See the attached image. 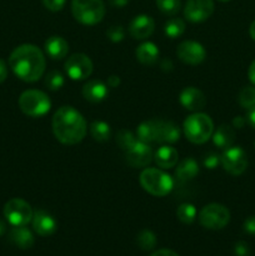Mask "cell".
I'll list each match as a JSON object with an SVG mask.
<instances>
[{
  "mask_svg": "<svg viewBox=\"0 0 255 256\" xmlns=\"http://www.w3.org/2000/svg\"><path fill=\"white\" fill-rule=\"evenodd\" d=\"M184 135L192 144H204L214 132V122L209 115L204 112H195L185 119L182 125Z\"/></svg>",
  "mask_w": 255,
  "mask_h": 256,
  "instance_id": "277c9868",
  "label": "cell"
},
{
  "mask_svg": "<svg viewBox=\"0 0 255 256\" xmlns=\"http://www.w3.org/2000/svg\"><path fill=\"white\" fill-rule=\"evenodd\" d=\"M64 75L60 72H58V70H52L45 76V86L49 90H52V92L62 89L64 86Z\"/></svg>",
  "mask_w": 255,
  "mask_h": 256,
  "instance_id": "4dcf8cb0",
  "label": "cell"
},
{
  "mask_svg": "<svg viewBox=\"0 0 255 256\" xmlns=\"http://www.w3.org/2000/svg\"><path fill=\"white\" fill-rule=\"evenodd\" d=\"M245 124V120L242 116H236L234 118V120H232V126L236 128V129H242V126H244Z\"/></svg>",
  "mask_w": 255,
  "mask_h": 256,
  "instance_id": "f6af8a7d",
  "label": "cell"
},
{
  "mask_svg": "<svg viewBox=\"0 0 255 256\" xmlns=\"http://www.w3.org/2000/svg\"><path fill=\"white\" fill-rule=\"evenodd\" d=\"M155 22L149 15H138L130 22L129 34L130 36L136 40L148 39L154 32Z\"/></svg>",
  "mask_w": 255,
  "mask_h": 256,
  "instance_id": "5bb4252c",
  "label": "cell"
},
{
  "mask_svg": "<svg viewBox=\"0 0 255 256\" xmlns=\"http://www.w3.org/2000/svg\"><path fill=\"white\" fill-rule=\"evenodd\" d=\"M239 104L242 105L244 109H254L255 108V88L254 86H245L240 90L239 96Z\"/></svg>",
  "mask_w": 255,
  "mask_h": 256,
  "instance_id": "f546056e",
  "label": "cell"
},
{
  "mask_svg": "<svg viewBox=\"0 0 255 256\" xmlns=\"http://www.w3.org/2000/svg\"><path fill=\"white\" fill-rule=\"evenodd\" d=\"M108 86L110 88H118L120 85V78L118 75H110L108 78V82H106Z\"/></svg>",
  "mask_w": 255,
  "mask_h": 256,
  "instance_id": "60d3db41",
  "label": "cell"
},
{
  "mask_svg": "<svg viewBox=\"0 0 255 256\" xmlns=\"http://www.w3.org/2000/svg\"><path fill=\"white\" fill-rule=\"evenodd\" d=\"M66 0H42V4L50 12H60L64 8Z\"/></svg>",
  "mask_w": 255,
  "mask_h": 256,
  "instance_id": "d590c367",
  "label": "cell"
},
{
  "mask_svg": "<svg viewBox=\"0 0 255 256\" xmlns=\"http://www.w3.org/2000/svg\"><path fill=\"white\" fill-rule=\"evenodd\" d=\"M135 55L140 64L150 66V65H154L159 59V49L154 42H145L136 48Z\"/></svg>",
  "mask_w": 255,
  "mask_h": 256,
  "instance_id": "603a6c76",
  "label": "cell"
},
{
  "mask_svg": "<svg viewBox=\"0 0 255 256\" xmlns=\"http://www.w3.org/2000/svg\"><path fill=\"white\" fill-rule=\"evenodd\" d=\"M244 230L250 235H255V216H249L244 222Z\"/></svg>",
  "mask_w": 255,
  "mask_h": 256,
  "instance_id": "74e56055",
  "label": "cell"
},
{
  "mask_svg": "<svg viewBox=\"0 0 255 256\" xmlns=\"http://www.w3.org/2000/svg\"><path fill=\"white\" fill-rule=\"evenodd\" d=\"M150 256H179L174 250H170V249H160L156 250V252H152Z\"/></svg>",
  "mask_w": 255,
  "mask_h": 256,
  "instance_id": "f35d334b",
  "label": "cell"
},
{
  "mask_svg": "<svg viewBox=\"0 0 255 256\" xmlns=\"http://www.w3.org/2000/svg\"><path fill=\"white\" fill-rule=\"evenodd\" d=\"M72 16L82 25H95L104 19L105 4L102 0H72Z\"/></svg>",
  "mask_w": 255,
  "mask_h": 256,
  "instance_id": "5b68a950",
  "label": "cell"
},
{
  "mask_svg": "<svg viewBox=\"0 0 255 256\" xmlns=\"http://www.w3.org/2000/svg\"><path fill=\"white\" fill-rule=\"evenodd\" d=\"M136 142H138V138H135V135L132 134L130 130L122 129L118 132L116 144L119 145L120 149H122L124 152H126L128 149H130V148H132Z\"/></svg>",
  "mask_w": 255,
  "mask_h": 256,
  "instance_id": "1f68e13d",
  "label": "cell"
},
{
  "mask_svg": "<svg viewBox=\"0 0 255 256\" xmlns=\"http://www.w3.org/2000/svg\"><path fill=\"white\" fill-rule=\"evenodd\" d=\"M199 174V165L192 158H186L178 164L175 169V179L180 182H189Z\"/></svg>",
  "mask_w": 255,
  "mask_h": 256,
  "instance_id": "7402d4cb",
  "label": "cell"
},
{
  "mask_svg": "<svg viewBox=\"0 0 255 256\" xmlns=\"http://www.w3.org/2000/svg\"><path fill=\"white\" fill-rule=\"evenodd\" d=\"M214 12L212 0H188L184 8V16L190 22H202Z\"/></svg>",
  "mask_w": 255,
  "mask_h": 256,
  "instance_id": "8fae6325",
  "label": "cell"
},
{
  "mask_svg": "<svg viewBox=\"0 0 255 256\" xmlns=\"http://www.w3.org/2000/svg\"><path fill=\"white\" fill-rule=\"evenodd\" d=\"M204 166L206 168V169H215V168H218V165L220 164V156L219 155L214 154V152H209V154L206 155V156L204 158Z\"/></svg>",
  "mask_w": 255,
  "mask_h": 256,
  "instance_id": "e575fe53",
  "label": "cell"
},
{
  "mask_svg": "<svg viewBox=\"0 0 255 256\" xmlns=\"http://www.w3.org/2000/svg\"><path fill=\"white\" fill-rule=\"evenodd\" d=\"M32 206L28 202L14 198L4 205V216L12 226H25L32 220Z\"/></svg>",
  "mask_w": 255,
  "mask_h": 256,
  "instance_id": "ba28073f",
  "label": "cell"
},
{
  "mask_svg": "<svg viewBox=\"0 0 255 256\" xmlns=\"http://www.w3.org/2000/svg\"><path fill=\"white\" fill-rule=\"evenodd\" d=\"M5 232H6V224L4 222V220L0 219V236L4 235Z\"/></svg>",
  "mask_w": 255,
  "mask_h": 256,
  "instance_id": "bcb514c9",
  "label": "cell"
},
{
  "mask_svg": "<svg viewBox=\"0 0 255 256\" xmlns=\"http://www.w3.org/2000/svg\"><path fill=\"white\" fill-rule=\"evenodd\" d=\"M140 185L152 196H166L174 189V179L164 170L156 168H146L139 178Z\"/></svg>",
  "mask_w": 255,
  "mask_h": 256,
  "instance_id": "3957f363",
  "label": "cell"
},
{
  "mask_svg": "<svg viewBox=\"0 0 255 256\" xmlns=\"http://www.w3.org/2000/svg\"><path fill=\"white\" fill-rule=\"evenodd\" d=\"M196 208L190 202L180 204L176 210V216L182 224H192L196 219Z\"/></svg>",
  "mask_w": 255,
  "mask_h": 256,
  "instance_id": "f1b7e54d",
  "label": "cell"
},
{
  "mask_svg": "<svg viewBox=\"0 0 255 256\" xmlns=\"http://www.w3.org/2000/svg\"><path fill=\"white\" fill-rule=\"evenodd\" d=\"M219 2H230V0H219Z\"/></svg>",
  "mask_w": 255,
  "mask_h": 256,
  "instance_id": "c3c4849f",
  "label": "cell"
},
{
  "mask_svg": "<svg viewBox=\"0 0 255 256\" xmlns=\"http://www.w3.org/2000/svg\"><path fill=\"white\" fill-rule=\"evenodd\" d=\"M45 52L48 56L52 60H62L64 59L69 52V44L66 40L59 35H52L45 40L44 44Z\"/></svg>",
  "mask_w": 255,
  "mask_h": 256,
  "instance_id": "ac0fdd59",
  "label": "cell"
},
{
  "mask_svg": "<svg viewBox=\"0 0 255 256\" xmlns=\"http://www.w3.org/2000/svg\"><path fill=\"white\" fill-rule=\"evenodd\" d=\"M246 119H248V122H249L250 126L254 128L255 129V108L254 109L249 110V112H248V115H246Z\"/></svg>",
  "mask_w": 255,
  "mask_h": 256,
  "instance_id": "b9f144b4",
  "label": "cell"
},
{
  "mask_svg": "<svg viewBox=\"0 0 255 256\" xmlns=\"http://www.w3.org/2000/svg\"><path fill=\"white\" fill-rule=\"evenodd\" d=\"M220 164L230 175H242L248 168V156L240 146H230L220 156Z\"/></svg>",
  "mask_w": 255,
  "mask_h": 256,
  "instance_id": "9c48e42d",
  "label": "cell"
},
{
  "mask_svg": "<svg viewBox=\"0 0 255 256\" xmlns=\"http://www.w3.org/2000/svg\"><path fill=\"white\" fill-rule=\"evenodd\" d=\"M199 222L205 229L222 230L229 224L230 212L224 205L212 202L200 210Z\"/></svg>",
  "mask_w": 255,
  "mask_h": 256,
  "instance_id": "52a82bcc",
  "label": "cell"
},
{
  "mask_svg": "<svg viewBox=\"0 0 255 256\" xmlns=\"http://www.w3.org/2000/svg\"><path fill=\"white\" fill-rule=\"evenodd\" d=\"M180 104L190 112H199L206 105V96L200 89L194 86H188L180 92Z\"/></svg>",
  "mask_w": 255,
  "mask_h": 256,
  "instance_id": "9a60e30c",
  "label": "cell"
},
{
  "mask_svg": "<svg viewBox=\"0 0 255 256\" xmlns=\"http://www.w3.org/2000/svg\"><path fill=\"white\" fill-rule=\"evenodd\" d=\"M19 108L28 116L40 118L50 112L52 102L44 92L30 89L20 95Z\"/></svg>",
  "mask_w": 255,
  "mask_h": 256,
  "instance_id": "8992f818",
  "label": "cell"
},
{
  "mask_svg": "<svg viewBox=\"0 0 255 256\" xmlns=\"http://www.w3.org/2000/svg\"><path fill=\"white\" fill-rule=\"evenodd\" d=\"M9 65L20 80L34 82L44 75L46 62L39 48L32 44H22L12 50Z\"/></svg>",
  "mask_w": 255,
  "mask_h": 256,
  "instance_id": "6da1fadb",
  "label": "cell"
},
{
  "mask_svg": "<svg viewBox=\"0 0 255 256\" xmlns=\"http://www.w3.org/2000/svg\"><path fill=\"white\" fill-rule=\"evenodd\" d=\"M94 65L86 54L78 52L68 58L65 62V72L72 80H85L92 74Z\"/></svg>",
  "mask_w": 255,
  "mask_h": 256,
  "instance_id": "30bf717a",
  "label": "cell"
},
{
  "mask_svg": "<svg viewBox=\"0 0 255 256\" xmlns=\"http://www.w3.org/2000/svg\"><path fill=\"white\" fill-rule=\"evenodd\" d=\"M8 78V68H6V64H5V62L2 59H0V84H2V82H5V79Z\"/></svg>",
  "mask_w": 255,
  "mask_h": 256,
  "instance_id": "ab89813d",
  "label": "cell"
},
{
  "mask_svg": "<svg viewBox=\"0 0 255 256\" xmlns=\"http://www.w3.org/2000/svg\"><path fill=\"white\" fill-rule=\"evenodd\" d=\"M90 134L94 140L104 142H108L112 136V129H110V125L108 122L96 120V122H92L90 124Z\"/></svg>",
  "mask_w": 255,
  "mask_h": 256,
  "instance_id": "484cf974",
  "label": "cell"
},
{
  "mask_svg": "<svg viewBox=\"0 0 255 256\" xmlns=\"http://www.w3.org/2000/svg\"><path fill=\"white\" fill-rule=\"evenodd\" d=\"M185 28H186V25H185L184 20L180 19V18H172L165 22L164 32L170 39H176L184 34Z\"/></svg>",
  "mask_w": 255,
  "mask_h": 256,
  "instance_id": "4316f807",
  "label": "cell"
},
{
  "mask_svg": "<svg viewBox=\"0 0 255 256\" xmlns=\"http://www.w3.org/2000/svg\"><path fill=\"white\" fill-rule=\"evenodd\" d=\"M248 76H249V80L255 85V60L250 64L249 72H248Z\"/></svg>",
  "mask_w": 255,
  "mask_h": 256,
  "instance_id": "ee69618b",
  "label": "cell"
},
{
  "mask_svg": "<svg viewBox=\"0 0 255 256\" xmlns=\"http://www.w3.org/2000/svg\"><path fill=\"white\" fill-rule=\"evenodd\" d=\"M180 0H156V6L162 14L175 15L180 10Z\"/></svg>",
  "mask_w": 255,
  "mask_h": 256,
  "instance_id": "d6a6232c",
  "label": "cell"
},
{
  "mask_svg": "<svg viewBox=\"0 0 255 256\" xmlns=\"http://www.w3.org/2000/svg\"><path fill=\"white\" fill-rule=\"evenodd\" d=\"M156 132H158V119L145 120L138 126L136 138L139 142H156Z\"/></svg>",
  "mask_w": 255,
  "mask_h": 256,
  "instance_id": "d4e9b609",
  "label": "cell"
},
{
  "mask_svg": "<svg viewBox=\"0 0 255 256\" xmlns=\"http://www.w3.org/2000/svg\"><path fill=\"white\" fill-rule=\"evenodd\" d=\"M108 95H109L108 84L102 82V80H89V82L82 86V96L90 102H102V100L106 99Z\"/></svg>",
  "mask_w": 255,
  "mask_h": 256,
  "instance_id": "e0dca14e",
  "label": "cell"
},
{
  "mask_svg": "<svg viewBox=\"0 0 255 256\" xmlns=\"http://www.w3.org/2000/svg\"><path fill=\"white\" fill-rule=\"evenodd\" d=\"M212 142L219 149H228V148L232 146V142L235 140V132L232 126L228 124H222L214 130L212 132Z\"/></svg>",
  "mask_w": 255,
  "mask_h": 256,
  "instance_id": "cb8c5ba5",
  "label": "cell"
},
{
  "mask_svg": "<svg viewBox=\"0 0 255 256\" xmlns=\"http://www.w3.org/2000/svg\"><path fill=\"white\" fill-rule=\"evenodd\" d=\"M152 158L154 154L152 146L139 140L125 152L126 162L132 168H146L152 162Z\"/></svg>",
  "mask_w": 255,
  "mask_h": 256,
  "instance_id": "4fadbf2b",
  "label": "cell"
},
{
  "mask_svg": "<svg viewBox=\"0 0 255 256\" xmlns=\"http://www.w3.org/2000/svg\"><path fill=\"white\" fill-rule=\"evenodd\" d=\"M9 240L19 249L26 250L34 245V235L25 226H14L9 232Z\"/></svg>",
  "mask_w": 255,
  "mask_h": 256,
  "instance_id": "44dd1931",
  "label": "cell"
},
{
  "mask_svg": "<svg viewBox=\"0 0 255 256\" xmlns=\"http://www.w3.org/2000/svg\"><path fill=\"white\" fill-rule=\"evenodd\" d=\"M179 126L172 122L158 119V132L156 142H166V144H174L180 139Z\"/></svg>",
  "mask_w": 255,
  "mask_h": 256,
  "instance_id": "d6986e66",
  "label": "cell"
},
{
  "mask_svg": "<svg viewBox=\"0 0 255 256\" xmlns=\"http://www.w3.org/2000/svg\"><path fill=\"white\" fill-rule=\"evenodd\" d=\"M249 34H250V36H252V39L255 40V20L252 22V25H250Z\"/></svg>",
  "mask_w": 255,
  "mask_h": 256,
  "instance_id": "7dc6e473",
  "label": "cell"
},
{
  "mask_svg": "<svg viewBox=\"0 0 255 256\" xmlns=\"http://www.w3.org/2000/svg\"><path fill=\"white\" fill-rule=\"evenodd\" d=\"M32 222L34 232L40 236H49L54 234L58 229L56 220L45 210H36L32 215Z\"/></svg>",
  "mask_w": 255,
  "mask_h": 256,
  "instance_id": "2e32d148",
  "label": "cell"
},
{
  "mask_svg": "<svg viewBox=\"0 0 255 256\" xmlns=\"http://www.w3.org/2000/svg\"><path fill=\"white\" fill-rule=\"evenodd\" d=\"M154 160L160 169H170L178 164L179 152L170 145H162L155 152Z\"/></svg>",
  "mask_w": 255,
  "mask_h": 256,
  "instance_id": "ffe728a7",
  "label": "cell"
},
{
  "mask_svg": "<svg viewBox=\"0 0 255 256\" xmlns=\"http://www.w3.org/2000/svg\"><path fill=\"white\" fill-rule=\"evenodd\" d=\"M108 39L112 40V42H120L124 40L125 30L122 25H112L106 30Z\"/></svg>",
  "mask_w": 255,
  "mask_h": 256,
  "instance_id": "836d02e7",
  "label": "cell"
},
{
  "mask_svg": "<svg viewBox=\"0 0 255 256\" xmlns=\"http://www.w3.org/2000/svg\"><path fill=\"white\" fill-rule=\"evenodd\" d=\"M234 252L236 256H249L250 248L245 242H238L234 246Z\"/></svg>",
  "mask_w": 255,
  "mask_h": 256,
  "instance_id": "8d00e7d4",
  "label": "cell"
},
{
  "mask_svg": "<svg viewBox=\"0 0 255 256\" xmlns=\"http://www.w3.org/2000/svg\"><path fill=\"white\" fill-rule=\"evenodd\" d=\"M52 132L62 144H79L88 132L86 120L75 108L65 105L55 112L52 120Z\"/></svg>",
  "mask_w": 255,
  "mask_h": 256,
  "instance_id": "7a4b0ae2",
  "label": "cell"
},
{
  "mask_svg": "<svg viewBox=\"0 0 255 256\" xmlns=\"http://www.w3.org/2000/svg\"><path fill=\"white\" fill-rule=\"evenodd\" d=\"M130 0H109V4L114 8H122L129 4Z\"/></svg>",
  "mask_w": 255,
  "mask_h": 256,
  "instance_id": "7bdbcfd3",
  "label": "cell"
},
{
  "mask_svg": "<svg viewBox=\"0 0 255 256\" xmlns=\"http://www.w3.org/2000/svg\"><path fill=\"white\" fill-rule=\"evenodd\" d=\"M136 244L144 252H150L156 245V235L149 229H144L136 235Z\"/></svg>",
  "mask_w": 255,
  "mask_h": 256,
  "instance_id": "83f0119b",
  "label": "cell"
},
{
  "mask_svg": "<svg viewBox=\"0 0 255 256\" xmlns=\"http://www.w3.org/2000/svg\"><path fill=\"white\" fill-rule=\"evenodd\" d=\"M176 55L182 62L189 65L202 64L206 58V50L200 42L194 40H185L176 48Z\"/></svg>",
  "mask_w": 255,
  "mask_h": 256,
  "instance_id": "7c38bea8",
  "label": "cell"
}]
</instances>
